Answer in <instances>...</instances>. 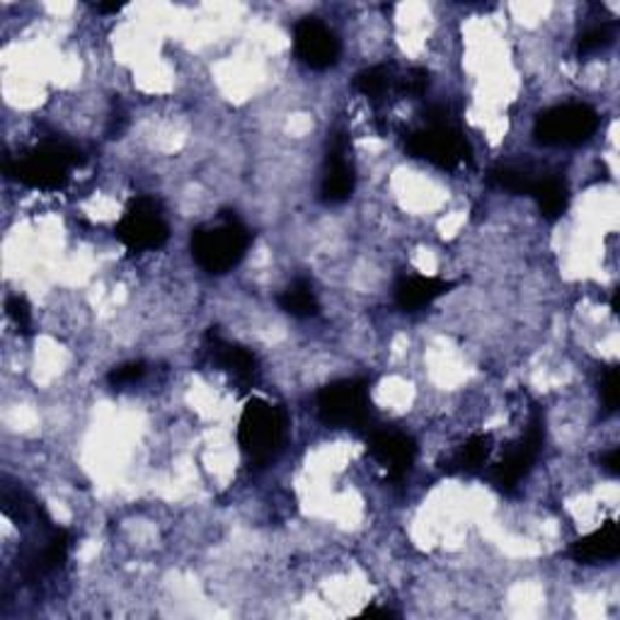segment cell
Segmentation results:
<instances>
[{
  "instance_id": "2",
  "label": "cell",
  "mask_w": 620,
  "mask_h": 620,
  "mask_svg": "<svg viewBox=\"0 0 620 620\" xmlns=\"http://www.w3.org/2000/svg\"><path fill=\"white\" fill-rule=\"evenodd\" d=\"M252 236L238 218L216 226H202L192 233V257L209 274H226L245 257Z\"/></svg>"
},
{
  "instance_id": "19",
  "label": "cell",
  "mask_w": 620,
  "mask_h": 620,
  "mask_svg": "<svg viewBox=\"0 0 620 620\" xmlns=\"http://www.w3.org/2000/svg\"><path fill=\"white\" fill-rule=\"evenodd\" d=\"M490 180L495 182L497 187L514 192V194H528L536 182L531 172L519 170V168H495L490 172Z\"/></svg>"
},
{
  "instance_id": "4",
  "label": "cell",
  "mask_w": 620,
  "mask_h": 620,
  "mask_svg": "<svg viewBox=\"0 0 620 620\" xmlns=\"http://www.w3.org/2000/svg\"><path fill=\"white\" fill-rule=\"evenodd\" d=\"M318 415L332 429H361L371 420L369 383L364 378H342L318 393Z\"/></svg>"
},
{
  "instance_id": "7",
  "label": "cell",
  "mask_w": 620,
  "mask_h": 620,
  "mask_svg": "<svg viewBox=\"0 0 620 620\" xmlns=\"http://www.w3.org/2000/svg\"><path fill=\"white\" fill-rule=\"evenodd\" d=\"M405 148L412 158L427 160L441 170L461 168L470 158L466 136L449 124H429L420 131H412L405 139Z\"/></svg>"
},
{
  "instance_id": "1",
  "label": "cell",
  "mask_w": 620,
  "mask_h": 620,
  "mask_svg": "<svg viewBox=\"0 0 620 620\" xmlns=\"http://www.w3.org/2000/svg\"><path fill=\"white\" fill-rule=\"evenodd\" d=\"M80 163H83V156H80L78 148L49 141L8 163V175L25 187L56 192L66 185L68 177H71V170H76Z\"/></svg>"
},
{
  "instance_id": "14",
  "label": "cell",
  "mask_w": 620,
  "mask_h": 620,
  "mask_svg": "<svg viewBox=\"0 0 620 620\" xmlns=\"http://www.w3.org/2000/svg\"><path fill=\"white\" fill-rule=\"evenodd\" d=\"M620 553V531L616 521H606L594 533L579 538L570 548V558L584 562V565H596L604 560H616Z\"/></svg>"
},
{
  "instance_id": "23",
  "label": "cell",
  "mask_w": 620,
  "mask_h": 620,
  "mask_svg": "<svg viewBox=\"0 0 620 620\" xmlns=\"http://www.w3.org/2000/svg\"><path fill=\"white\" fill-rule=\"evenodd\" d=\"M618 395H620V376L613 366V369H608L601 378V400L608 412L618 410Z\"/></svg>"
},
{
  "instance_id": "5",
  "label": "cell",
  "mask_w": 620,
  "mask_h": 620,
  "mask_svg": "<svg viewBox=\"0 0 620 620\" xmlns=\"http://www.w3.org/2000/svg\"><path fill=\"white\" fill-rule=\"evenodd\" d=\"M599 129V114L582 102L558 105L538 114L533 124V139L541 146L567 148L587 143Z\"/></svg>"
},
{
  "instance_id": "21",
  "label": "cell",
  "mask_w": 620,
  "mask_h": 620,
  "mask_svg": "<svg viewBox=\"0 0 620 620\" xmlns=\"http://www.w3.org/2000/svg\"><path fill=\"white\" fill-rule=\"evenodd\" d=\"M427 88H429V73L422 71V68H410L405 76L398 78V90L403 95L420 97L427 93Z\"/></svg>"
},
{
  "instance_id": "3",
  "label": "cell",
  "mask_w": 620,
  "mask_h": 620,
  "mask_svg": "<svg viewBox=\"0 0 620 620\" xmlns=\"http://www.w3.org/2000/svg\"><path fill=\"white\" fill-rule=\"evenodd\" d=\"M284 441V415L262 398H250L238 422V444L250 463L264 466L279 453Z\"/></svg>"
},
{
  "instance_id": "24",
  "label": "cell",
  "mask_w": 620,
  "mask_h": 620,
  "mask_svg": "<svg viewBox=\"0 0 620 620\" xmlns=\"http://www.w3.org/2000/svg\"><path fill=\"white\" fill-rule=\"evenodd\" d=\"M8 315L13 318V323L22 332H30V328H32V310H30V303L25 301V298H22V296L8 298Z\"/></svg>"
},
{
  "instance_id": "12",
  "label": "cell",
  "mask_w": 620,
  "mask_h": 620,
  "mask_svg": "<svg viewBox=\"0 0 620 620\" xmlns=\"http://www.w3.org/2000/svg\"><path fill=\"white\" fill-rule=\"evenodd\" d=\"M206 347H209L214 364L221 366V371L231 376L238 386L255 383L257 376L255 354H250L245 347H240V344L223 340L214 330L206 332Z\"/></svg>"
},
{
  "instance_id": "22",
  "label": "cell",
  "mask_w": 620,
  "mask_h": 620,
  "mask_svg": "<svg viewBox=\"0 0 620 620\" xmlns=\"http://www.w3.org/2000/svg\"><path fill=\"white\" fill-rule=\"evenodd\" d=\"M611 42H613L611 27H608V25H596V27L584 32L582 37H579V51H582V54L601 51V49H606Z\"/></svg>"
},
{
  "instance_id": "17",
  "label": "cell",
  "mask_w": 620,
  "mask_h": 620,
  "mask_svg": "<svg viewBox=\"0 0 620 620\" xmlns=\"http://www.w3.org/2000/svg\"><path fill=\"white\" fill-rule=\"evenodd\" d=\"M279 306L284 313H289L291 318H313L320 310L313 284L306 279H296L294 284L286 286L279 296Z\"/></svg>"
},
{
  "instance_id": "15",
  "label": "cell",
  "mask_w": 620,
  "mask_h": 620,
  "mask_svg": "<svg viewBox=\"0 0 620 620\" xmlns=\"http://www.w3.org/2000/svg\"><path fill=\"white\" fill-rule=\"evenodd\" d=\"M528 197H533L538 209L543 211L546 218L550 221H555L562 214L567 211V204H570V192L567 185L562 182L560 177H536L531 192H528Z\"/></svg>"
},
{
  "instance_id": "9",
  "label": "cell",
  "mask_w": 620,
  "mask_h": 620,
  "mask_svg": "<svg viewBox=\"0 0 620 620\" xmlns=\"http://www.w3.org/2000/svg\"><path fill=\"white\" fill-rule=\"evenodd\" d=\"M294 51L298 61L313 68V71H328L340 61V42L323 22L315 18H303L294 27Z\"/></svg>"
},
{
  "instance_id": "16",
  "label": "cell",
  "mask_w": 620,
  "mask_h": 620,
  "mask_svg": "<svg viewBox=\"0 0 620 620\" xmlns=\"http://www.w3.org/2000/svg\"><path fill=\"white\" fill-rule=\"evenodd\" d=\"M492 453V436L490 434H473L470 439L456 451L451 458L449 470L451 473H463V475H475L485 468L487 458Z\"/></svg>"
},
{
  "instance_id": "11",
  "label": "cell",
  "mask_w": 620,
  "mask_h": 620,
  "mask_svg": "<svg viewBox=\"0 0 620 620\" xmlns=\"http://www.w3.org/2000/svg\"><path fill=\"white\" fill-rule=\"evenodd\" d=\"M354 168L349 163V141L344 134H335L328 151V172L323 177V202L328 204H342L354 194Z\"/></svg>"
},
{
  "instance_id": "13",
  "label": "cell",
  "mask_w": 620,
  "mask_h": 620,
  "mask_svg": "<svg viewBox=\"0 0 620 620\" xmlns=\"http://www.w3.org/2000/svg\"><path fill=\"white\" fill-rule=\"evenodd\" d=\"M456 282L441 279V277H420V274H412V277H403L395 286V306L405 313H417V310L432 306L434 301H439L441 296L456 289Z\"/></svg>"
},
{
  "instance_id": "8",
  "label": "cell",
  "mask_w": 620,
  "mask_h": 620,
  "mask_svg": "<svg viewBox=\"0 0 620 620\" xmlns=\"http://www.w3.org/2000/svg\"><path fill=\"white\" fill-rule=\"evenodd\" d=\"M546 441V424L541 420V415H536L531 422H528L526 432L521 434V439L512 444V449L504 453L502 461L492 468L490 480L500 492H514L519 487V482L531 473L533 463L538 461V453L543 449Z\"/></svg>"
},
{
  "instance_id": "25",
  "label": "cell",
  "mask_w": 620,
  "mask_h": 620,
  "mask_svg": "<svg viewBox=\"0 0 620 620\" xmlns=\"http://www.w3.org/2000/svg\"><path fill=\"white\" fill-rule=\"evenodd\" d=\"M604 468H606L611 475H618V473H620V451H618V449L608 451V453L604 456Z\"/></svg>"
},
{
  "instance_id": "27",
  "label": "cell",
  "mask_w": 620,
  "mask_h": 620,
  "mask_svg": "<svg viewBox=\"0 0 620 620\" xmlns=\"http://www.w3.org/2000/svg\"><path fill=\"white\" fill-rule=\"evenodd\" d=\"M366 616H386V618H390V616H393V611H388V608H366Z\"/></svg>"
},
{
  "instance_id": "26",
  "label": "cell",
  "mask_w": 620,
  "mask_h": 620,
  "mask_svg": "<svg viewBox=\"0 0 620 620\" xmlns=\"http://www.w3.org/2000/svg\"><path fill=\"white\" fill-rule=\"evenodd\" d=\"M95 8H97V13H119V10H122L124 5H117V3L105 5V3H102V5H95Z\"/></svg>"
},
{
  "instance_id": "10",
  "label": "cell",
  "mask_w": 620,
  "mask_h": 620,
  "mask_svg": "<svg viewBox=\"0 0 620 620\" xmlns=\"http://www.w3.org/2000/svg\"><path fill=\"white\" fill-rule=\"evenodd\" d=\"M369 451L383 466L390 480H403L417 458L415 441L400 432H374L369 439Z\"/></svg>"
},
{
  "instance_id": "18",
  "label": "cell",
  "mask_w": 620,
  "mask_h": 620,
  "mask_svg": "<svg viewBox=\"0 0 620 620\" xmlns=\"http://www.w3.org/2000/svg\"><path fill=\"white\" fill-rule=\"evenodd\" d=\"M395 85V76L390 66H369L354 78V88L359 90L364 97L381 100L388 95V90Z\"/></svg>"
},
{
  "instance_id": "6",
  "label": "cell",
  "mask_w": 620,
  "mask_h": 620,
  "mask_svg": "<svg viewBox=\"0 0 620 620\" xmlns=\"http://www.w3.org/2000/svg\"><path fill=\"white\" fill-rule=\"evenodd\" d=\"M114 236L129 252H148L168 243L170 228L156 199L136 197L124 209L117 226H114Z\"/></svg>"
},
{
  "instance_id": "20",
  "label": "cell",
  "mask_w": 620,
  "mask_h": 620,
  "mask_svg": "<svg viewBox=\"0 0 620 620\" xmlns=\"http://www.w3.org/2000/svg\"><path fill=\"white\" fill-rule=\"evenodd\" d=\"M146 376V364L143 361H129V364H122L117 369H112L107 381L112 388H124V386H134L139 383L141 378Z\"/></svg>"
}]
</instances>
